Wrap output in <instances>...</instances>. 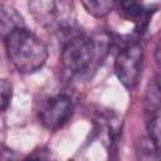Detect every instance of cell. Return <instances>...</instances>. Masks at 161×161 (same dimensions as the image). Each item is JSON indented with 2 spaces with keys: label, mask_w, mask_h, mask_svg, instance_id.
Here are the masks:
<instances>
[{
  "label": "cell",
  "mask_w": 161,
  "mask_h": 161,
  "mask_svg": "<svg viewBox=\"0 0 161 161\" xmlns=\"http://www.w3.org/2000/svg\"><path fill=\"white\" fill-rule=\"evenodd\" d=\"M98 122V131L103 138V143L106 146H111L117 142L121 133V123L119 119L114 116H101Z\"/></svg>",
  "instance_id": "cell-7"
},
{
  "label": "cell",
  "mask_w": 161,
  "mask_h": 161,
  "mask_svg": "<svg viewBox=\"0 0 161 161\" xmlns=\"http://www.w3.org/2000/svg\"><path fill=\"white\" fill-rule=\"evenodd\" d=\"M97 55V45L92 38L84 34L72 35L63 45L60 62L63 68L72 75L88 70Z\"/></svg>",
  "instance_id": "cell-2"
},
{
  "label": "cell",
  "mask_w": 161,
  "mask_h": 161,
  "mask_svg": "<svg viewBox=\"0 0 161 161\" xmlns=\"http://www.w3.org/2000/svg\"><path fill=\"white\" fill-rule=\"evenodd\" d=\"M5 43L9 60L21 73H34L47 62V45L26 28H20L11 33L5 39Z\"/></svg>",
  "instance_id": "cell-1"
},
{
  "label": "cell",
  "mask_w": 161,
  "mask_h": 161,
  "mask_svg": "<svg viewBox=\"0 0 161 161\" xmlns=\"http://www.w3.org/2000/svg\"><path fill=\"white\" fill-rule=\"evenodd\" d=\"M80 3L87 13L96 18L106 16L116 5V0H80Z\"/></svg>",
  "instance_id": "cell-8"
},
{
  "label": "cell",
  "mask_w": 161,
  "mask_h": 161,
  "mask_svg": "<svg viewBox=\"0 0 161 161\" xmlns=\"http://www.w3.org/2000/svg\"><path fill=\"white\" fill-rule=\"evenodd\" d=\"M73 103L67 94H55L50 97L40 108L39 118L48 130L60 128L72 116Z\"/></svg>",
  "instance_id": "cell-4"
},
{
  "label": "cell",
  "mask_w": 161,
  "mask_h": 161,
  "mask_svg": "<svg viewBox=\"0 0 161 161\" xmlns=\"http://www.w3.org/2000/svg\"><path fill=\"white\" fill-rule=\"evenodd\" d=\"M13 94V87L6 79L0 78V112L5 111L10 104Z\"/></svg>",
  "instance_id": "cell-11"
},
{
  "label": "cell",
  "mask_w": 161,
  "mask_h": 161,
  "mask_svg": "<svg viewBox=\"0 0 161 161\" xmlns=\"http://www.w3.org/2000/svg\"><path fill=\"white\" fill-rule=\"evenodd\" d=\"M20 28H25L21 14L10 5L0 4V36L6 39Z\"/></svg>",
  "instance_id": "cell-5"
},
{
  "label": "cell",
  "mask_w": 161,
  "mask_h": 161,
  "mask_svg": "<svg viewBox=\"0 0 161 161\" xmlns=\"http://www.w3.org/2000/svg\"><path fill=\"white\" fill-rule=\"evenodd\" d=\"M143 62L142 47L137 43H128L122 47L114 59V73L118 80L128 89H133L140 79Z\"/></svg>",
  "instance_id": "cell-3"
},
{
  "label": "cell",
  "mask_w": 161,
  "mask_h": 161,
  "mask_svg": "<svg viewBox=\"0 0 161 161\" xmlns=\"http://www.w3.org/2000/svg\"><path fill=\"white\" fill-rule=\"evenodd\" d=\"M118 9L122 15L130 20L138 21L143 19L145 9L141 0H118Z\"/></svg>",
  "instance_id": "cell-9"
},
{
  "label": "cell",
  "mask_w": 161,
  "mask_h": 161,
  "mask_svg": "<svg viewBox=\"0 0 161 161\" xmlns=\"http://www.w3.org/2000/svg\"><path fill=\"white\" fill-rule=\"evenodd\" d=\"M141 158H158V146L148 137L140 141V147L137 148Z\"/></svg>",
  "instance_id": "cell-10"
},
{
  "label": "cell",
  "mask_w": 161,
  "mask_h": 161,
  "mask_svg": "<svg viewBox=\"0 0 161 161\" xmlns=\"http://www.w3.org/2000/svg\"><path fill=\"white\" fill-rule=\"evenodd\" d=\"M29 9L38 23L52 25L58 15L55 0H29Z\"/></svg>",
  "instance_id": "cell-6"
}]
</instances>
